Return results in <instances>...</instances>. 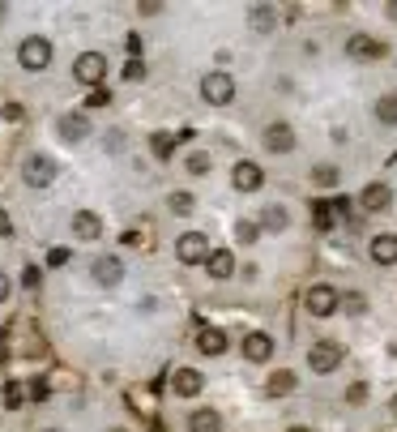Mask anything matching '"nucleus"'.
Instances as JSON below:
<instances>
[{"label": "nucleus", "mask_w": 397, "mask_h": 432, "mask_svg": "<svg viewBox=\"0 0 397 432\" xmlns=\"http://www.w3.org/2000/svg\"><path fill=\"white\" fill-rule=\"evenodd\" d=\"M51 56H56V47H51V39H43V34H26V39L17 43V60H21V69H30V73H43V69L51 64Z\"/></svg>", "instance_id": "obj_1"}, {"label": "nucleus", "mask_w": 397, "mask_h": 432, "mask_svg": "<svg viewBox=\"0 0 397 432\" xmlns=\"http://www.w3.org/2000/svg\"><path fill=\"white\" fill-rule=\"evenodd\" d=\"M201 99H205L210 107H227V103L235 99V77H231L227 69H210V73L201 77Z\"/></svg>", "instance_id": "obj_2"}, {"label": "nucleus", "mask_w": 397, "mask_h": 432, "mask_svg": "<svg viewBox=\"0 0 397 432\" xmlns=\"http://www.w3.org/2000/svg\"><path fill=\"white\" fill-rule=\"evenodd\" d=\"M56 176H60V167H56V159H47V154H30V159L21 163V180H26L30 189H47V184H56Z\"/></svg>", "instance_id": "obj_3"}, {"label": "nucleus", "mask_w": 397, "mask_h": 432, "mask_svg": "<svg viewBox=\"0 0 397 432\" xmlns=\"http://www.w3.org/2000/svg\"><path fill=\"white\" fill-rule=\"evenodd\" d=\"M210 253H214V248H210V240H205L201 231H184V236L175 240V257H180L184 266H205Z\"/></svg>", "instance_id": "obj_4"}, {"label": "nucleus", "mask_w": 397, "mask_h": 432, "mask_svg": "<svg viewBox=\"0 0 397 432\" xmlns=\"http://www.w3.org/2000/svg\"><path fill=\"white\" fill-rule=\"evenodd\" d=\"M304 304H308V313H312V317H329V313H338V308H342V291H338V287H329V283H316V287H308Z\"/></svg>", "instance_id": "obj_5"}, {"label": "nucleus", "mask_w": 397, "mask_h": 432, "mask_svg": "<svg viewBox=\"0 0 397 432\" xmlns=\"http://www.w3.org/2000/svg\"><path fill=\"white\" fill-rule=\"evenodd\" d=\"M103 73H107L103 51H81V56H77V64H73V77H77L81 86H90V90H98V86H103Z\"/></svg>", "instance_id": "obj_6"}, {"label": "nucleus", "mask_w": 397, "mask_h": 432, "mask_svg": "<svg viewBox=\"0 0 397 432\" xmlns=\"http://www.w3.org/2000/svg\"><path fill=\"white\" fill-rule=\"evenodd\" d=\"M342 364V347L338 343H316L312 351H308V368L312 373H334Z\"/></svg>", "instance_id": "obj_7"}, {"label": "nucleus", "mask_w": 397, "mask_h": 432, "mask_svg": "<svg viewBox=\"0 0 397 432\" xmlns=\"http://www.w3.org/2000/svg\"><path fill=\"white\" fill-rule=\"evenodd\" d=\"M56 133H60L64 141H81V137H90V116H81V111H64V116L56 120Z\"/></svg>", "instance_id": "obj_8"}, {"label": "nucleus", "mask_w": 397, "mask_h": 432, "mask_svg": "<svg viewBox=\"0 0 397 432\" xmlns=\"http://www.w3.org/2000/svg\"><path fill=\"white\" fill-rule=\"evenodd\" d=\"M231 184H235L239 193H257V189L265 184V171H261L257 163H248V159H244V163H235V171H231Z\"/></svg>", "instance_id": "obj_9"}, {"label": "nucleus", "mask_w": 397, "mask_h": 432, "mask_svg": "<svg viewBox=\"0 0 397 432\" xmlns=\"http://www.w3.org/2000/svg\"><path fill=\"white\" fill-rule=\"evenodd\" d=\"M90 274H94V283H103V287H115V283L124 278V261H120V257H98V261L90 266Z\"/></svg>", "instance_id": "obj_10"}, {"label": "nucleus", "mask_w": 397, "mask_h": 432, "mask_svg": "<svg viewBox=\"0 0 397 432\" xmlns=\"http://www.w3.org/2000/svg\"><path fill=\"white\" fill-rule=\"evenodd\" d=\"M265 146H269L274 154L295 150V129H291V124H282V120H278V124H269V129H265Z\"/></svg>", "instance_id": "obj_11"}, {"label": "nucleus", "mask_w": 397, "mask_h": 432, "mask_svg": "<svg viewBox=\"0 0 397 432\" xmlns=\"http://www.w3.org/2000/svg\"><path fill=\"white\" fill-rule=\"evenodd\" d=\"M171 390H175L180 398H192V394H201V390H205V377H201L197 368H175V381H171Z\"/></svg>", "instance_id": "obj_12"}, {"label": "nucleus", "mask_w": 397, "mask_h": 432, "mask_svg": "<svg viewBox=\"0 0 397 432\" xmlns=\"http://www.w3.org/2000/svg\"><path fill=\"white\" fill-rule=\"evenodd\" d=\"M359 201H364V210L381 214V210H389V206H393V189H389V184H368Z\"/></svg>", "instance_id": "obj_13"}, {"label": "nucleus", "mask_w": 397, "mask_h": 432, "mask_svg": "<svg viewBox=\"0 0 397 432\" xmlns=\"http://www.w3.org/2000/svg\"><path fill=\"white\" fill-rule=\"evenodd\" d=\"M73 236H77V240H98V236H103V218L90 214V210H77V214H73Z\"/></svg>", "instance_id": "obj_14"}, {"label": "nucleus", "mask_w": 397, "mask_h": 432, "mask_svg": "<svg viewBox=\"0 0 397 432\" xmlns=\"http://www.w3.org/2000/svg\"><path fill=\"white\" fill-rule=\"evenodd\" d=\"M269 356H274L269 334H248V338H244V360H248V364H265Z\"/></svg>", "instance_id": "obj_15"}, {"label": "nucleus", "mask_w": 397, "mask_h": 432, "mask_svg": "<svg viewBox=\"0 0 397 432\" xmlns=\"http://www.w3.org/2000/svg\"><path fill=\"white\" fill-rule=\"evenodd\" d=\"M205 270H210V278H231L235 274V253L231 248H214L210 261H205Z\"/></svg>", "instance_id": "obj_16"}, {"label": "nucleus", "mask_w": 397, "mask_h": 432, "mask_svg": "<svg viewBox=\"0 0 397 432\" xmlns=\"http://www.w3.org/2000/svg\"><path fill=\"white\" fill-rule=\"evenodd\" d=\"M295 386H299V377H295L291 368H278V373L265 381V394H269V398H287V394H295Z\"/></svg>", "instance_id": "obj_17"}, {"label": "nucleus", "mask_w": 397, "mask_h": 432, "mask_svg": "<svg viewBox=\"0 0 397 432\" xmlns=\"http://www.w3.org/2000/svg\"><path fill=\"white\" fill-rule=\"evenodd\" d=\"M188 432H222V411H214V407L192 411L188 416Z\"/></svg>", "instance_id": "obj_18"}, {"label": "nucleus", "mask_w": 397, "mask_h": 432, "mask_svg": "<svg viewBox=\"0 0 397 432\" xmlns=\"http://www.w3.org/2000/svg\"><path fill=\"white\" fill-rule=\"evenodd\" d=\"M248 26H252L257 34H269V30L278 26V13H274L269 4H252V9H248Z\"/></svg>", "instance_id": "obj_19"}, {"label": "nucleus", "mask_w": 397, "mask_h": 432, "mask_svg": "<svg viewBox=\"0 0 397 432\" xmlns=\"http://www.w3.org/2000/svg\"><path fill=\"white\" fill-rule=\"evenodd\" d=\"M346 51H351L355 60H376V56H385V47H381L376 39H368V34H355V39L346 43Z\"/></svg>", "instance_id": "obj_20"}, {"label": "nucleus", "mask_w": 397, "mask_h": 432, "mask_svg": "<svg viewBox=\"0 0 397 432\" xmlns=\"http://www.w3.org/2000/svg\"><path fill=\"white\" fill-rule=\"evenodd\" d=\"M372 261H376V266H393V261H397V236L385 231V236L372 240Z\"/></svg>", "instance_id": "obj_21"}, {"label": "nucleus", "mask_w": 397, "mask_h": 432, "mask_svg": "<svg viewBox=\"0 0 397 432\" xmlns=\"http://www.w3.org/2000/svg\"><path fill=\"white\" fill-rule=\"evenodd\" d=\"M197 347H201V356H222L227 351V334L222 330H201L197 334Z\"/></svg>", "instance_id": "obj_22"}, {"label": "nucleus", "mask_w": 397, "mask_h": 432, "mask_svg": "<svg viewBox=\"0 0 397 432\" xmlns=\"http://www.w3.org/2000/svg\"><path fill=\"white\" fill-rule=\"evenodd\" d=\"M287 223H291L287 206H265V210H261V231H282Z\"/></svg>", "instance_id": "obj_23"}, {"label": "nucleus", "mask_w": 397, "mask_h": 432, "mask_svg": "<svg viewBox=\"0 0 397 432\" xmlns=\"http://www.w3.org/2000/svg\"><path fill=\"white\" fill-rule=\"evenodd\" d=\"M175 141H180V137H171V133H154V137H150V150H154L158 159H171Z\"/></svg>", "instance_id": "obj_24"}, {"label": "nucleus", "mask_w": 397, "mask_h": 432, "mask_svg": "<svg viewBox=\"0 0 397 432\" xmlns=\"http://www.w3.org/2000/svg\"><path fill=\"white\" fill-rule=\"evenodd\" d=\"M376 120H381V124H397V94H385V99L376 103Z\"/></svg>", "instance_id": "obj_25"}, {"label": "nucleus", "mask_w": 397, "mask_h": 432, "mask_svg": "<svg viewBox=\"0 0 397 432\" xmlns=\"http://www.w3.org/2000/svg\"><path fill=\"white\" fill-rule=\"evenodd\" d=\"M167 206H171V214H192V210H197L192 193H171V197H167Z\"/></svg>", "instance_id": "obj_26"}, {"label": "nucleus", "mask_w": 397, "mask_h": 432, "mask_svg": "<svg viewBox=\"0 0 397 432\" xmlns=\"http://www.w3.org/2000/svg\"><path fill=\"white\" fill-rule=\"evenodd\" d=\"M342 313H351V317H364V313H368V300H364L359 291H351V296H342Z\"/></svg>", "instance_id": "obj_27"}, {"label": "nucleus", "mask_w": 397, "mask_h": 432, "mask_svg": "<svg viewBox=\"0 0 397 432\" xmlns=\"http://www.w3.org/2000/svg\"><path fill=\"white\" fill-rule=\"evenodd\" d=\"M184 167H188L192 176H205V171H210V154H201V150H192V154L184 159Z\"/></svg>", "instance_id": "obj_28"}, {"label": "nucleus", "mask_w": 397, "mask_h": 432, "mask_svg": "<svg viewBox=\"0 0 397 432\" xmlns=\"http://www.w3.org/2000/svg\"><path fill=\"white\" fill-rule=\"evenodd\" d=\"M257 236H261V223H248V218H244V223L235 227V240H244V244H257Z\"/></svg>", "instance_id": "obj_29"}, {"label": "nucleus", "mask_w": 397, "mask_h": 432, "mask_svg": "<svg viewBox=\"0 0 397 432\" xmlns=\"http://www.w3.org/2000/svg\"><path fill=\"white\" fill-rule=\"evenodd\" d=\"M312 180H316L321 189H334V184H338V167H316V171H312Z\"/></svg>", "instance_id": "obj_30"}, {"label": "nucleus", "mask_w": 397, "mask_h": 432, "mask_svg": "<svg viewBox=\"0 0 397 432\" xmlns=\"http://www.w3.org/2000/svg\"><path fill=\"white\" fill-rule=\"evenodd\" d=\"M124 77H128V81H141V77H145V64H141V60H128V64H124Z\"/></svg>", "instance_id": "obj_31"}, {"label": "nucleus", "mask_w": 397, "mask_h": 432, "mask_svg": "<svg viewBox=\"0 0 397 432\" xmlns=\"http://www.w3.org/2000/svg\"><path fill=\"white\" fill-rule=\"evenodd\" d=\"M346 403H368V386H364V381H355V386L346 390Z\"/></svg>", "instance_id": "obj_32"}, {"label": "nucleus", "mask_w": 397, "mask_h": 432, "mask_svg": "<svg viewBox=\"0 0 397 432\" xmlns=\"http://www.w3.org/2000/svg\"><path fill=\"white\" fill-rule=\"evenodd\" d=\"M107 103H111V94H107L103 86H98V90H90V107H107Z\"/></svg>", "instance_id": "obj_33"}, {"label": "nucleus", "mask_w": 397, "mask_h": 432, "mask_svg": "<svg viewBox=\"0 0 397 432\" xmlns=\"http://www.w3.org/2000/svg\"><path fill=\"white\" fill-rule=\"evenodd\" d=\"M64 261H68V248H51L47 253V266H64Z\"/></svg>", "instance_id": "obj_34"}, {"label": "nucleus", "mask_w": 397, "mask_h": 432, "mask_svg": "<svg viewBox=\"0 0 397 432\" xmlns=\"http://www.w3.org/2000/svg\"><path fill=\"white\" fill-rule=\"evenodd\" d=\"M4 403H9V407H21V386H9V390H4Z\"/></svg>", "instance_id": "obj_35"}, {"label": "nucleus", "mask_w": 397, "mask_h": 432, "mask_svg": "<svg viewBox=\"0 0 397 432\" xmlns=\"http://www.w3.org/2000/svg\"><path fill=\"white\" fill-rule=\"evenodd\" d=\"M316 223H321V227H329V223H334V210H325V206H316Z\"/></svg>", "instance_id": "obj_36"}, {"label": "nucleus", "mask_w": 397, "mask_h": 432, "mask_svg": "<svg viewBox=\"0 0 397 432\" xmlns=\"http://www.w3.org/2000/svg\"><path fill=\"white\" fill-rule=\"evenodd\" d=\"M158 9H163V0H141V13H145V17H150V13H158Z\"/></svg>", "instance_id": "obj_37"}, {"label": "nucleus", "mask_w": 397, "mask_h": 432, "mask_svg": "<svg viewBox=\"0 0 397 432\" xmlns=\"http://www.w3.org/2000/svg\"><path fill=\"white\" fill-rule=\"evenodd\" d=\"M9 227H13V223H9V214H4V206H0V236H9Z\"/></svg>", "instance_id": "obj_38"}, {"label": "nucleus", "mask_w": 397, "mask_h": 432, "mask_svg": "<svg viewBox=\"0 0 397 432\" xmlns=\"http://www.w3.org/2000/svg\"><path fill=\"white\" fill-rule=\"evenodd\" d=\"M4 300H9V278L0 274V304H4Z\"/></svg>", "instance_id": "obj_39"}, {"label": "nucleus", "mask_w": 397, "mask_h": 432, "mask_svg": "<svg viewBox=\"0 0 397 432\" xmlns=\"http://www.w3.org/2000/svg\"><path fill=\"white\" fill-rule=\"evenodd\" d=\"M385 13H389V21H397V0L389 4V9H385Z\"/></svg>", "instance_id": "obj_40"}, {"label": "nucleus", "mask_w": 397, "mask_h": 432, "mask_svg": "<svg viewBox=\"0 0 397 432\" xmlns=\"http://www.w3.org/2000/svg\"><path fill=\"white\" fill-rule=\"evenodd\" d=\"M4 360H9V347H4V338H0V364H4Z\"/></svg>", "instance_id": "obj_41"}, {"label": "nucleus", "mask_w": 397, "mask_h": 432, "mask_svg": "<svg viewBox=\"0 0 397 432\" xmlns=\"http://www.w3.org/2000/svg\"><path fill=\"white\" fill-rule=\"evenodd\" d=\"M389 411H393V416H397V394H393V403H389Z\"/></svg>", "instance_id": "obj_42"}, {"label": "nucleus", "mask_w": 397, "mask_h": 432, "mask_svg": "<svg viewBox=\"0 0 397 432\" xmlns=\"http://www.w3.org/2000/svg\"><path fill=\"white\" fill-rule=\"evenodd\" d=\"M287 432H312V428H287Z\"/></svg>", "instance_id": "obj_43"}, {"label": "nucleus", "mask_w": 397, "mask_h": 432, "mask_svg": "<svg viewBox=\"0 0 397 432\" xmlns=\"http://www.w3.org/2000/svg\"><path fill=\"white\" fill-rule=\"evenodd\" d=\"M111 432H124V428H111Z\"/></svg>", "instance_id": "obj_44"}, {"label": "nucleus", "mask_w": 397, "mask_h": 432, "mask_svg": "<svg viewBox=\"0 0 397 432\" xmlns=\"http://www.w3.org/2000/svg\"><path fill=\"white\" fill-rule=\"evenodd\" d=\"M47 432H56V428H47Z\"/></svg>", "instance_id": "obj_45"}]
</instances>
